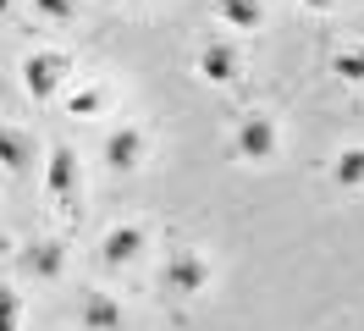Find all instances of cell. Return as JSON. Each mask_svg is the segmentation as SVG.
I'll use <instances>...</instances> for the list:
<instances>
[{
	"instance_id": "obj_19",
	"label": "cell",
	"mask_w": 364,
	"mask_h": 331,
	"mask_svg": "<svg viewBox=\"0 0 364 331\" xmlns=\"http://www.w3.org/2000/svg\"><path fill=\"white\" fill-rule=\"evenodd\" d=\"M127 6H144V0H127Z\"/></svg>"
},
{
	"instance_id": "obj_5",
	"label": "cell",
	"mask_w": 364,
	"mask_h": 331,
	"mask_svg": "<svg viewBox=\"0 0 364 331\" xmlns=\"http://www.w3.org/2000/svg\"><path fill=\"white\" fill-rule=\"evenodd\" d=\"M232 154H237V160H271V154H276V122L265 116V110H249V116L237 122V132H232Z\"/></svg>"
},
{
	"instance_id": "obj_2",
	"label": "cell",
	"mask_w": 364,
	"mask_h": 331,
	"mask_svg": "<svg viewBox=\"0 0 364 331\" xmlns=\"http://www.w3.org/2000/svg\"><path fill=\"white\" fill-rule=\"evenodd\" d=\"M160 282H166V293H177V298H193V293L210 287V260L199 248H171L160 260Z\"/></svg>"
},
{
	"instance_id": "obj_4",
	"label": "cell",
	"mask_w": 364,
	"mask_h": 331,
	"mask_svg": "<svg viewBox=\"0 0 364 331\" xmlns=\"http://www.w3.org/2000/svg\"><path fill=\"white\" fill-rule=\"evenodd\" d=\"M144 248H149V232H144L138 221H122V226H111V232L100 238V265H105V270H127V265L144 260Z\"/></svg>"
},
{
	"instance_id": "obj_14",
	"label": "cell",
	"mask_w": 364,
	"mask_h": 331,
	"mask_svg": "<svg viewBox=\"0 0 364 331\" xmlns=\"http://www.w3.org/2000/svg\"><path fill=\"white\" fill-rule=\"evenodd\" d=\"M337 78H348V83H364V44H353V50H337Z\"/></svg>"
},
{
	"instance_id": "obj_10",
	"label": "cell",
	"mask_w": 364,
	"mask_h": 331,
	"mask_svg": "<svg viewBox=\"0 0 364 331\" xmlns=\"http://www.w3.org/2000/svg\"><path fill=\"white\" fill-rule=\"evenodd\" d=\"M0 172H11V177L33 172V138L23 127H6V122H0Z\"/></svg>"
},
{
	"instance_id": "obj_6",
	"label": "cell",
	"mask_w": 364,
	"mask_h": 331,
	"mask_svg": "<svg viewBox=\"0 0 364 331\" xmlns=\"http://www.w3.org/2000/svg\"><path fill=\"white\" fill-rule=\"evenodd\" d=\"M77 326L83 331H127V309H122V298L89 287V293L77 298Z\"/></svg>"
},
{
	"instance_id": "obj_17",
	"label": "cell",
	"mask_w": 364,
	"mask_h": 331,
	"mask_svg": "<svg viewBox=\"0 0 364 331\" xmlns=\"http://www.w3.org/2000/svg\"><path fill=\"white\" fill-rule=\"evenodd\" d=\"M298 6H309V11H331V6H342V0H298Z\"/></svg>"
},
{
	"instance_id": "obj_18",
	"label": "cell",
	"mask_w": 364,
	"mask_h": 331,
	"mask_svg": "<svg viewBox=\"0 0 364 331\" xmlns=\"http://www.w3.org/2000/svg\"><path fill=\"white\" fill-rule=\"evenodd\" d=\"M0 17H11V0H0Z\"/></svg>"
},
{
	"instance_id": "obj_3",
	"label": "cell",
	"mask_w": 364,
	"mask_h": 331,
	"mask_svg": "<svg viewBox=\"0 0 364 331\" xmlns=\"http://www.w3.org/2000/svg\"><path fill=\"white\" fill-rule=\"evenodd\" d=\"M67 78H72V56H61V50H33L23 61V88L33 100H55Z\"/></svg>"
},
{
	"instance_id": "obj_13",
	"label": "cell",
	"mask_w": 364,
	"mask_h": 331,
	"mask_svg": "<svg viewBox=\"0 0 364 331\" xmlns=\"http://www.w3.org/2000/svg\"><path fill=\"white\" fill-rule=\"evenodd\" d=\"M67 110L72 116H100V110H105V88H72Z\"/></svg>"
},
{
	"instance_id": "obj_1",
	"label": "cell",
	"mask_w": 364,
	"mask_h": 331,
	"mask_svg": "<svg viewBox=\"0 0 364 331\" xmlns=\"http://www.w3.org/2000/svg\"><path fill=\"white\" fill-rule=\"evenodd\" d=\"M45 188L55 194V204L67 210L72 221L83 216V166H77V149L72 144H50V160H45Z\"/></svg>"
},
{
	"instance_id": "obj_9",
	"label": "cell",
	"mask_w": 364,
	"mask_h": 331,
	"mask_svg": "<svg viewBox=\"0 0 364 331\" xmlns=\"http://www.w3.org/2000/svg\"><path fill=\"white\" fill-rule=\"evenodd\" d=\"M23 270L33 282H61V270H67V243L55 238H33L23 248Z\"/></svg>"
},
{
	"instance_id": "obj_8",
	"label": "cell",
	"mask_w": 364,
	"mask_h": 331,
	"mask_svg": "<svg viewBox=\"0 0 364 331\" xmlns=\"http://www.w3.org/2000/svg\"><path fill=\"white\" fill-rule=\"evenodd\" d=\"M199 78L205 83H237L243 78V50L227 39H210L205 50H199Z\"/></svg>"
},
{
	"instance_id": "obj_7",
	"label": "cell",
	"mask_w": 364,
	"mask_h": 331,
	"mask_svg": "<svg viewBox=\"0 0 364 331\" xmlns=\"http://www.w3.org/2000/svg\"><path fill=\"white\" fill-rule=\"evenodd\" d=\"M138 160H144V127L122 122V127H111V132H105V166H111L116 177L138 172Z\"/></svg>"
},
{
	"instance_id": "obj_15",
	"label": "cell",
	"mask_w": 364,
	"mask_h": 331,
	"mask_svg": "<svg viewBox=\"0 0 364 331\" xmlns=\"http://www.w3.org/2000/svg\"><path fill=\"white\" fill-rule=\"evenodd\" d=\"M17 326H23V298H17V287H0V331Z\"/></svg>"
},
{
	"instance_id": "obj_11",
	"label": "cell",
	"mask_w": 364,
	"mask_h": 331,
	"mask_svg": "<svg viewBox=\"0 0 364 331\" xmlns=\"http://www.w3.org/2000/svg\"><path fill=\"white\" fill-rule=\"evenodd\" d=\"M331 188L337 194H359L364 188V144H353V149H342L331 160Z\"/></svg>"
},
{
	"instance_id": "obj_12",
	"label": "cell",
	"mask_w": 364,
	"mask_h": 331,
	"mask_svg": "<svg viewBox=\"0 0 364 331\" xmlns=\"http://www.w3.org/2000/svg\"><path fill=\"white\" fill-rule=\"evenodd\" d=\"M215 17L227 22V28H237V33H254L265 22V6L259 0H215Z\"/></svg>"
},
{
	"instance_id": "obj_16",
	"label": "cell",
	"mask_w": 364,
	"mask_h": 331,
	"mask_svg": "<svg viewBox=\"0 0 364 331\" xmlns=\"http://www.w3.org/2000/svg\"><path fill=\"white\" fill-rule=\"evenodd\" d=\"M33 11L50 17V22H72L77 17V0H33Z\"/></svg>"
}]
</instances>
